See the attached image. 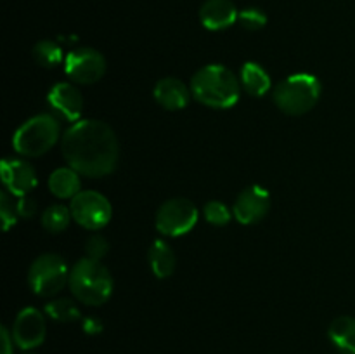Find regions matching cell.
<instances>
[{"label":"cell","mask_w":355,"mask_h":354,"mask_svg":"<svg viewBox=\"0 0 355 354\" xmlns=\"http://www.w3.org/2000/svg\"><path fill=\"white\" fill-rule=\"evenodd\" d=\"M61 151L68 167L90 179L110 176L120 162V142L111 125L103 120L69 125L61 137Z\"/></svg>","instance_id":"1"},{"label":"cell","mask_w":355,"mask_h":354,"mask_svg":"<svg viewBox=\"0 0 355 354\" xmlns=\"http://www.w3.org/2000/svg\"><path fill=\"white\" fill-rule=\"evenodd\" d=\"M191 92L200 104L214 110H229L241 96V82L224 65H207L191 78Z\"/></svg>","instance_id":"2"},{"label":"cell","mask_w":355,"mask_h":354,"mask_svg":"<svg viewBox=\"0 0 355 354\" xmlns=\"http://www.w3.org/2000/svg\"><path fill=\"white\" fill-rule=\"evenodd\" d=\"M69 290L82 304L97 307L110 301L114 281L110 269L101 260L83 257L69 269Z\"/></svg>","instance_id":"3"},{"label":"cell","mask_w":355,"mask_h":354,"mask_svg":"<svg viewBox=\"0 0 355 354\" xmlns=\"http://www.w3.org/2000/svg\"><path fill=\"white\" fill-rule=\"evenodd\" d=\"M61 124L51 113H40L24 121L12 137L17 155L24 158H38L45 155L61 139Z\"/></svg>","instance_id":"4"},{"label":"cell","mask_w":355,"mask_h":354,"mask_svg":"<svg viewBox=\"0 0 355 354\" xmlns=\"http://www.w3.org/2000/svg\"><path fill=\"white\" fill-rule=\"evenodd\" d=\"M322 87L318 76L311 73H297L284 78L274 89L272 99L283 113L302 117L314 110L321 99Z\"/></svg>","instance_id":"5"},{"label":"cell","mask_w":355,"mask_h":354,"mask_svg":"<svg viewBox=\"0 0 355 354\" xmlns=\"http://www.w3.org/2000/svg\"><path fill=\"white\" fill-rule=\"evenodd\" d=\"M69 281L66 260L58 253H42L28 269V285L38 297H54Z\"/></svg>","instance_id":"6"},{"label":"cell","mask_w":355,"mask_h":354,"mask_svg":"<svg viewBox=\"0 0 355 354\" xmlns=\"http://www.w3.org/2000/svg\"><path fill=\"white\" fill-rule=\"evenodd\" d=\"M200 212L187 198H170L159 205L155 226L165 236H182L196 226Z\"/></svg>","instance_id":"7"},{"label":"cell","mask_w":355,"mask_h":354,"mask_svg":"<svg viewBox=\"0 0 355 354\" xmlns=\"http://www.w3.org/2000/svg\"><path fill=\"white\" fill-rule=\"evenodd\" d=\"M73 221L89 231H99L113 217V207L104 194L94 189L80 191L69 205Z\"/></svg>","instance_id":"8"},{"label":"cell","mask_w":355,"mask_h":354,"mask_svg":"<svg viewBox=\"0 0 355 354\" xmlns=\"http://www.w3.org/2000/svg\"><path fill=\"white\" fill-rule=\"evenodd\" d=\"M106 58L97 49H73L64 58V71L69 78L80 85H92L99 82L106 73Z\"/></svg>","instance_id":"9"},{"label":"cell","mask_w":355,"mask_h":354,"mask_svg":"<svg viewBox=\"0 0 355 354\" xmlns=\"http://www.w3.org/2000/svg\"><path fill=\"white\" fill-rule=\"evenodd\" d=\"M270 203L272 201H270L269 191L259 184H252L236 196L232 214L236 221L243 226L259 224L269 214Z\"/></svg>","instance_id":"10"},{"label":"cell","mask_w":355,"mask_h":354,"mask_svg":"<svg viewBox=\"0 0 355 354\" xmlns=\"http://www.w3.org/2000/svg\"><path fill=\"white\" fill-rule=\"evenodd\" d=\"M12 339L19 349L31 351L42 346L47 335L45 316L35 307H24L12 323Z\"/></svg>","instance_id":"11"},{"label":"cell","mask_w":355,"mask_h":354,"mask_svg":"<svg viewBox=\"0 0 355 354\" xmlns=\"http://www.w3.org/2000/svg\"><path fill=\"white\" fill-rule=\"evenodd\" d=\"M2 180L14 196H26L38 184L37 170L24 158H6L2 162Z\"/></svg>","instance_id":"12"},{"label":"cell","mask_w":355,"mask_h":354,"mask_svg":"<svg viewBox=\"0 0 355 354\" xmlns=\"http://www.w3.org/2000/svg\"><path fill=\"white\" fill-rule=\"evenodd\" d=\"M49 106L66 121H78L83 111V96L75 83L59 82L49 90Z\"/></svg>","instance_id":"13"},{"label":"cell","mask_w":355,"mask_h":354,"mask_svg":"<svg viewBox=\"0 0 355 354\" xmlns=\"http://www.w3.org/2000/svg\"><path fill=\"white\" fill-rule=\"evenodd\" d=\"M239 10L232 0H205L200 9V21L207 30L222 31L238 21Z\"/></svg>","instance_id":"14"},{"label":"cell","mask_w":355,"mask_h":354,"mask_svg":"<svg viewBox=\"0 0 355 354\" xmlns=\"http://www.w3.org/2000/svg\"><path fill=\"white\" fill-rule=\"evenodd\" d=\"M153 96H155L156 103L165 110L179 111L189 104L193 92H191V87H187L175 76H165L156 82Z\"/></svg>","instance_id":"15"},{"label":"cell","mask_w":355,"mask_h":354,"mask_svg":"<svg viewBox=\"0 0 355 354\" xmlns=\"http://www.w3.org/2000/svg\"><path fill=\"white\" fill-rule=\"evenodd\" d=\"M148 260L153 274L159 278V280L172 276L177 266L175 252H173V248L165 239H155L151 243L148 252Z\"/></svg>","instance_id":"16"},{"label":"cell","mask_w":355,"mask_h":354,"mask_svg":"<svg viewBox=\"0 0 355 354\" xmlns=\"http://www.w3.org/2000/svg\"><path fill=\"white\" fill-rule=\"evenodd\" d=\"M49 189L55 198L61 200H73L82 191L80 174L71 167L55 169L49 177Z\"/></svg>","instance_id":"17"},{"label":"cell","mask_w":355,"mask_h":354,"mask_svg":"<svg viewBox=\"0 0 355 354\" xmlns=\"http://www.w3.org/2000/svg\"><path fill=\"white\" fill-rule=\"evenodd\" d=\"M241 87L253 97H262L272 87V80L267 69L260 66L259 62H245L239 75Z\"/></svg>","instance_id":"18"},{"label":"cell","mask_w":355,"mask_h":354,"mask_svg":"<svg viewBox=\"0 0 355 354\" xmlns=\"http://www.w3.org/2000/svg\"><path fill=\"white\" fill-rule=\"evenodd\" d=\"M328 337L343 354H355V318L338 316L328 328Z\"/></svg>","instance_id":"19"},{"label":"cell","mask_w":355,"mask_h":354,"mask_svg":"<svg viewBox=\"0 0 355 354\" xmlns=\"http://www.w3.org/2000/svg\"><path fill=\"white\" fill-rule=\"evenodd\" d=\"M71 219L73 215L69 207L61 203H54L49 205L44 210V214H42V226H44L45 231L52 233V235H58V233H62L68 228Z\"/></svg>","instance_id":"20"},{"label":"cell","mask_w":355,"mask_h":354,"mask_svg":"<svg viewBox=\"0 0 355 354\" xmlns=\"http://www.w3.org/2000/svg\"><path fill=\"white\" fill-rule=\"evenodd\" d=\"M35 62L44 68H54L62 61V49L58 42L54 40H40L35 44L33 51H31Z\"/></svg>","instance_id":"21"},{"label":"cell","mask_w":355,"mask_h":354,"mask_svg":"<svg viewBox=\"0 0 355 354\" xmlns=\"http://www.w3.org/2000/svg\"><path fill=\"white\" fill-rule=\"evenodd\" d=\"M45 312L59 323H73L82 319L80 307L69 298H55L45 305Z\"/></svg>","instance_id":"22"},{"label":"cell","mask_w":355,"mask_h":354,"mask_svg":"<svg viewBox=\"0 0 355 354\" xmlns=\"http://www.w3.org/2000/svg\"><path fill=\"white\" fill-rule=\"evenodd\" d=\"M203 217L208 224L215 226V228H222V226H227L231 222L234 214L224 201L211 200L203 207Z\"/></svg>","instance_id":"23"},{"label":"cell","mask_w":355,"mask_h":354,"mask_svg":"<svg viewBox=\"0 0 355 354\" xmlns=\"http://www.w3.org/2000/svg\"><path fill=\"white\" fill-rule=\"evenodd\" d=\"M0 217H2L3 231H9V228H12L17 222V217H19L14 194H10L7 189L0 193Z\"/></svg>","instance_id":"24"},{"label":"cell","mask_w":355,"mask_h":354,"mask_svg":"<svg viewBox=\"0 0 355 354\" xmlns=\"http://www.w3.org/2000/svg\"><path fill=\"white\" fill-rule=\"evenodd\" d=\"M239 24L248 31H259L267 24V16L259 7H246L239 10Z\"/></svg>","instance_id":"25"},{"label":"cell","mask_w":355,"mask_h":354,"mask_svg":"<svg viewBox=\"0 0 355 354\" xmlns=\"http://www.w3.org/2000/svg\"><path fill=\"white\" fill-rule=\"evenodd\" d=\"M85 252L87 257H90V259H104L107 255V252H110V242L103 235H97L96 233V235H92L85 242Z\"/></svg>","instance_id":"26"},{"label":"cell","mask_w":355,"mask_h":354,"mask_svg":"<svg viewBox=\"0 0 355 354\" xmlns=\"http://www.w3.org/2000/svg\"><path fill=\"white\" fill-rule=\"evenodd\" d=\"M16 205H17V214H19L21 219H31L37 215L38 205H37V201L30 196V194L17 198Z\"/></svg>","instance_id":"27"},{"label":"cell","mask_w":355,"mask_h":354,"mask_svg":"<svg viewBox=\"0 0 355 354\" xmlns=\"http://www.w3.org/2000/svg\"><path fill=\"white\" fill-rule=\"evenodd\" d=\"M82 328L83 332L89 333V335H97V333L103 332L104 325L99 318H96V316H87V318L82 319Z\"/></svg>","instance_id":"28"},{"label":"cell","mask_w":355,"mask_h":354,"mask_svg":"<svg viewBox=\"0 0 355 354\" xmlns=\"http://www.w3.org/2000/svg\"><path fill=\"white\" fill-rule=\"evenodd\" d=\"M0 337H2V354H12L14 351V339H12V333L2 326L0 328Z\"/></svg>","instance_id":"29"},{"label":"cell","mask_w":355,"mask_h":354,"mask_svg":"<svg viewBox=\"0 0 355 354\" xmlns=\"http://www.w3.org/2000/svg\"><path fill=\"white\" fill-rule=\"evenodd\" d=\"M336 354H343V353H336Z\"/></svg>","instance_id":"30"}]
</instances>
